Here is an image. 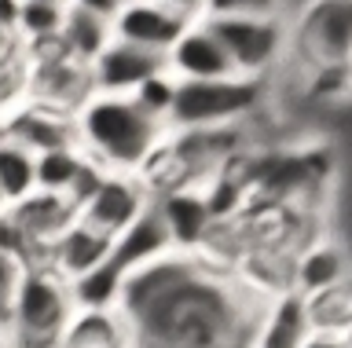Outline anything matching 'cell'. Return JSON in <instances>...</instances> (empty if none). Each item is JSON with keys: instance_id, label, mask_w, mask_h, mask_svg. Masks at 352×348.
<instances>
[{"instance_id": "35", "label": "cell", "mask_w": 352, "mask_h": 348, "mask_svg": "<svg viewBox=\"0 0 352 348\" xmlns=\"http://www.w3.org/2000/svg\"><path fill=\"white\" fill-rule=\"evenodd\" d=\"M8 209V202H4V194H0V213H4Z\"/></svg>"}, {"instance_id": "29", "label": "cell", "mask_w": 352, "mask_h": 348, "mask_svg": "<svg viewBox=\"0 0 352 348\" xmlns=\"http://www.w3.org/2000/svg\"><path fill=\"white\" fill-rule=\"evenodd\" d=\"M22 0H0V34H15Z\"/></svg>"}, {"instance_id": "12", "label": "cell", "mask_w": 352, "mask_h": 348, "mask_svg": "<svg viewBox=\"0 0 352 348\" xmlns=\"http://www.w3.org/2000/svg\"><path fill=\"white\" fill-rule=\"evenodd\" d=\"M85 70H88V89L96 95H132L147 78L165 70V59L136 45H125V40H110Z\"/></svg>"}, {"instance_id": "9", "label": "cell", "mask_w": 352, "mask_h": 348, "mask_svg": "<svg viewBox=\"0 0 352 348\" xmlns=\"http://www.w3.org/2000/svg\"><path fill=\"white\" fill-rule=\"evenodd\" d=\"M158 216L169 231L173 253H187V257H202V249L213 231V213L206 205V194L198 183H184V187H169L154 194Z\"/></svg>"}, {"instance_id": "24", "label": "cell", "mask_w": 352, "mask_h": 348, "mask_svg": "<svg viewBox=\"0 0 352 348\" xmlns=\"http://www.w3.org/2000/svg\"><path fill=\"white\" fill-rule=\"evenodd\" d=\"M173 95H176V78H173L169 70H158L154 78H147L136 92H132V100H136V106H140V111H147L151 117L169 121Z\"/></svg>"}, {"instance_id": "32", "label": "cell", "mask_w": 352, "mask_h": 348, "mask_svg": "<svg viewBox=\"0 0 352 348\" xmlns=\"http://www.w3.org/2000/svg\"><path fill=\"white\" fill-rule=\"evenodd\" d=\"M8 143V128H4V121H0V147Z\"/></svg>"}, {"instance_id": "6", "label": "cell", "mask_w": 352, "mask_h": 348, "mask_svg": "<svg viewBox=\"0 0 352 348\" xmlns=\"http://www.w3.org/2000/svg\"><path fill=\"white\" fill-rule=\"evenodd\" d=\"M206 23L224 45L235 73L246 81H264L275 67L290 59V19L286 15H224L206 19Z\"/></svg>"}, {"instance_id": "34", "label": "cell", "mask_w": 352, "mask_h": 348, "mask_svg": "<svg viewBox=\"0 0 352 348\" xmlns=\"http://www.w3.org/2000/svg\"><path fill=\"white\" fill-rule=\"evenodd\" d=\"M48 4H63V8H66V4H70V0H48Z\"/></svg>"}, {"instance_id": "33", "label": "cell", "mask_w": 352, "mask_h": 348, "mask_svg": "<svg viewBox=\"0 0 352 348\" xmlns=\"http://www.w3.org/2000/svg\"><path fill=\"white\" fill-rule=\"evenodd\" d=\"M341 337H345V348H352V326H349V330L341 334Z\"/></svg>"}, {"instance_id": "31", "label": "cell", "mask_w": 352, "mask_h": 348, "mask_svg": "<svg viewBox=\"0 0 352 348\" xmlns=\"http://www.w3.org/2000/svg\"><path fill=\"white\" fill-rule=\"evenodd\" d=\"M158 4L173 8V12H180V15H187V19H198V15H202V0H158Z\"/></svg>"}, {"instance_id": "17", "label": "cell", "mask_w": 352, "mask_h": 348, "mask_svg": "<svg viewBox=\"0 0 352 348\" xmlns=\"http://www.w3.org/2000/svg\"><path fill=\"white\" fill-rule=\"evenodd\" d=\"M59 348H132V334L121 312H74Z\"/></svg>"}, {"instance_id": "19", "label": "cell", "mask_w": 352, "mask_h": 348, "mask_svg": "<svg viewBox=\"0 0 352 348\" xmlns=\"http://www.w3.org/2000/svg\"><path fill=\"white\" fill-rule=\"evenodd\" d=\"M121 282L125 275L103 260L96 264L92 271L70 279V297H74V308L77 312H118V301H121Z\"/></svg>"}, {"instance_id": "27", "label": "cell", "mask_w": 352, "mask_h": 348, "mask_svg": "<svg viewBox=\"0 0 352 348\" xmlns=\"http://www.w3.org/2000/svg\"><path fill=\"white\" fill-rule=\"evenodd\" d=\"M125 4V0H70V8H81V12H88V15H99V19H114L118 15V8Z\"/></svg>"}, {"instance_id": "8", "label": "cell", "mask_w": 352, "mask_h": 348, "mask_svg": "<svg viewBox=\"0 0 352 348\" xmlns=\"http://www.w3.org/2000/svg\"><path fill=\"white\" fill-rule=\"evenodd\" d=\"M191 23L195 19L173 12L158 0H125L118 8V15L110 19V30H114V40H125V45H136L165 59V51L176 45V37Z\"/></svg>"}, {"instance_id": "25", "label": "cell", "mask_w": 352, "mask_h": 348, "mask_svg": "<svg viewBox=\"0 0 352 348\" xmlns=\"http://www.w3.org/2000/svg\"><path fill=\"white\" fill-rule=\"evenodd\" d=\"M202 15H286V0H202Z\"/></svg>"}, {"instance_id": "4", "label": "cell", "mask_w": 352, "mask_h": 348, "mask_svg": "<svg viewBox=\"0 0 352 348\" xmlns=\"http://www.w3.org/2000/svg\"><path fill=\"white\" fill-rule=\"evenodd\" d=\"M290 59L308 73L352 70V0H301L290 23Z\"/></svg>"}, {"instance_id": "5", "label": "cell", "mask_w": 352, "mask_h": 348, "mask_svg": "<svg viewBox=\"0 0 352 348\" xmlns=\"http://www.w3.org/2000/svg\"><path fill=\"white\" fill-rule=\"evenodd\" d=\"M261 84L246 78L228 81H176L169 132H202V128H231L261 106Z\"/></svg>"}, {"instance_id": "21", "label": "cell", "mask_w": 352, "mask_h": 348, "mask_svg": "<svg viewBox=\"0 0 352 348\" xmlns=\"http://www.w3.org/2000/svg\"><path fill=\"white\" fill-rule=\"evenodd\" d=\"M88 165H92V158H88L81 147H63V150L37 154V191L63 194L66 198Z\"/></svg>"}, {"instance_id": "36", "label": "cell", "mask_w": 352, "mask_h": 348, "mask_svg": "<svg viewBox=\"0 0 352 348\" xmlns=\"http://www.w3.org/2000/svg\"><path fill=\"white\" fill-rule=\"evenodd\" d=\"M0 348H4V341H0Z\"/></svg>"}, {"instance_id": "10", "label": "cell", "mask_w": 352, "mask_h": 348, "mask_svg": "<svg viewBox=\"0 0 352 348\" xmlns=\"http://www.w3.org/2000/svg\"><path fill=\"white\" fill-rule=\"evenodd\" d=\"M0 121H4L11 143L26 147L33 158L48 154V150L77 147L74 114H63V111H55V106L22 100L15 106H0Z\"/></svg>"}, {"instance_id": "20", "label": "cell", "mask_w": 352, "mask_h": 348, "mask_svg": "<svg viewBox=\"0 0 352 348\" xmlns=\"http://www.w3.org/2000/svg\"><path fill=\"white\" fill-rule=\"evenodd\" d=\"M305 301V319L308 330H330V334H345L352 326V275L341 279L338 286H330L316 297Z\"/></svg>"}, {"instance_id": "2", "label": "cell", "mask_w": 352, "mask_h": 348, "mask_svg": "<svg viewBox=\"0 0 352 348\" xmlns=\"http://www.w3.org/2000/svg\"><path fill=\"white\" fill-rule=\"evenodd\" d=\"M77 147L107 172H140L162 150L169 125L140 111L132 95H88L74 111Z\"/></svg>"}, {"instance_id": "16", "label": "cell", "mask_w": 352, "mask_h": 348, "mask_svg": "<svg viewBox=\"0 0 352 348\" xmlns=\"http://www.w3.org/2000/svg\"><path fill=\"white\" fill-rule=\"evenodd\" d=\"M308 334V319H305V301L297 293L286 290L279 301H272L261 315V326L253 334L250 348H301Z\"/></svg>"}, {"instance_id": "15", "label": "cell", "mask_w": 352, "mask_h": 348, "mask_svg": "<svg viewBox=\"0 0 352 348\" xmlns=\"http://www.w3.org/2000/svg\"><path fill=\"white\" fill-rule=\"evenodd\" d=\"M349 275H352V268H349L345 249L338 242L319 238V242H312L290 264V293H297V297H316V293L338 286Z\"/></svg>"}, {"instance_id": "26", "label": "cell", "mask_w": 352, "mask_h": 348, "mask_svg": "<svg viewBox=\"0 0 352 348\" xmlns=\"http://www.w3.org/2000/svg\"><path fill=\"white\" fill-rule=\"evenodd\" d=\"M30 260L15 253V249H0V326H4L8 319V308H11V297H15V290H19V279H22V271H26Z\"/></svg>"}, {"instance_id": "7", "label": "cell", "mask_w": 352, "mask_h": 348, "mask_svg": "<svg viewBox=\"0 0 352 348\" xmlns=\"http://www.w3.org/2000/svg\"><path fill=\"white\" fill-rule=\"evenodd\" d=\"M151 202H154V194L136 172H103L99 187L77 209V220H85L88 227H96L99 235H107L114 242V235L125 231Z\"/></svg>"}, {"instance_id": "13", "label": "cell", "mask_w": 352, "mask_h": 348, "mask_svg": "<svg viewBox=\"0 0 352 348\" xmlns=\"http://www.w3.org/2000/svg\"><path fill=\"white\" fill-rule=\"evenodd\" d=\"M165 253H173V242H169V231H165V224L158 216V205L151 202L125 231L114 235L107 260L121 271V275H129V271L151 264V260H158Z\"/></svg>"}, {"instance_id": "14", "label": "cell", "mask_w": 352, "mask_h": 348, "mask_svg": "<svg viewBox=\"0 0 352 348\" xmlns=\"http://www.w3.org/2000/svg\"><path fill=\"white\" fill-rule=\"evenodd\" d=\"M107 257H110V238L99 235L96 227H88L85 220H74L48 249H44L41 260L70 282L77 275H85V271H92L96 264H103Z\"/></svg>"}, {"instance_id": "22", "label": "cell", "mask_w": 352, "mask_h": 348, "mask_svg": "<svg viewBox=\"0 0 352 348\" xmlns=\"http://www.w3.org/2000/svg\"><path fill=\"white\" fill-rule=\"evenodd\" d=\"M33 191H37V158L26 147L8 139L0 147V194H4L8 205H15L22 198H30Z\"/></svg>"}, {"instance_id": "23", "label": "cell", "mask_w": 352, "mask_h": 348, "mask_svg": "<svg viewBox=\"0 0 352 348\" xmlns=\"http://www.w3.org/2000/svg\"><path fill=\"white\" fill-rule=\"evenodd\" d=\"M63 12H66L63 4H48V0H22L15 34H22V37L30 40V45H41V40L59 37Z\"/></svg>"}, {"instance_id": "1", "label": "cell", "mask_w": 352, "mask_h": 348, "mask_svg": "<svg viewBox=\"0 0 352 348\" xmlns=\"http://www.w3.org/2000/svg\"><path fill=\"white\" fill-rule=\"evenodd\" d=\"M264 308L268 304L198 260L191 275L125 323L132 348H250Z\"/></svg>"}, {"instance_id": "28", "label": "cell", "mask_w": 352, "mask_h": 348, "mask_svg": "<svg viewBox=\"0 0 352 348\" xmlns=\"http://www.w3.org/2000/svg\"><path fill=\"white\" fill-rule=\"evenodd\" d=\"M301 348H345V337L330 334V330H308Z\"/></svg>"}, {"instance_id": "18", "label": "cell", "mask_w": 352, "mask_h": 348, "mask_svg": "<svg viewBox=\"0 0 352 348\" xmlns=\"http://www.w3.org/2000/svg\"><path fill=\"white\" fill-rule=\"evenodd\" d=\"M110 40H114V30H110L107 19L88 15V12H81V8L66 4L63 26H59V45L66 48V56H70L74 62L88 67V62H92L99 51L110 45Z\"/></svg>"}, {"instance_id": "30", "label": "cell", "mask_w": 352, "mask_h": 348, "mask_svg": "<svg viewBox=\"0 0 352 348\" xmlns=\"http://www.w3.org/2000/svg\"><path fill=\"white\" fill-rule=\"evenodd\" d=\"M0 249H15V253H22V242H19V235H15V227L8 224V216L0 213ZM26 257V253H22Z\"/></svg>"}, {"instance_id": "3", "label": "cell", "mask_w": 352, "mask_h": 348, "mask_svg": "<svg viewBox=\"0 0 352 348\" xmlns=\"http://www.w3.org/2000/svg\"><path fill=\"white\" fill-rule=\"evenodd\" d=\"M74 312L70 282L44 260H30L0 326V341L4 348H59Z\"/></svg>"}, {"instance_id": "11", "label": "cell", "mask_w": 352, "mask_h": 348, "mask_svg": "<svg viewBox=\"0 0 352 348\" xmlns=\"http://www.w3.org/2000/svg\"><path fill=\"white\" fill-rule=\"evenodd\" d=\"M165 70L176 81H228L239 78L231 67L224 45L217 40V34L209 30V23L202 15L176 37V45L165 51Z\"/></svg>"}]
</instances>
